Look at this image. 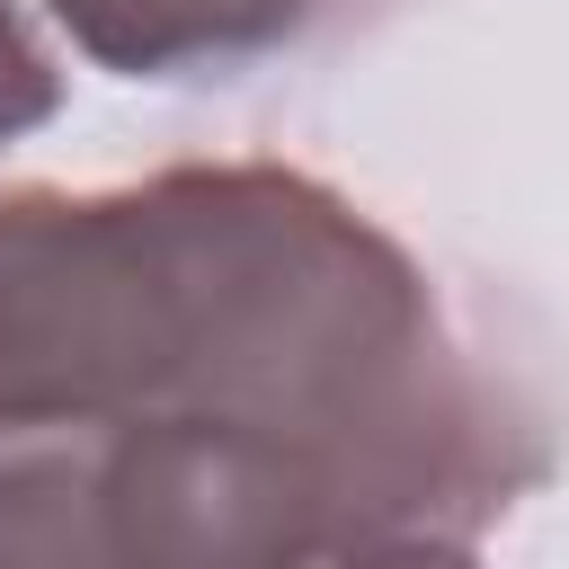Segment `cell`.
<instances>
[{
	"mask_svg": "<svg viewBox=\"0 0 569 569\" xmlns=\"http://www.w3.org/2000/svg\"><path fill=\"white\" fill-rule=\"evenodd\" d=\"M53 116V62L36 53V36L18 27V9H0V142L18 124Z\"/></svg>",
	"mask_w": 569,
	"mask_h": 569,
	"instance_id": "cell-3",
	"label": "cell"
},
{
	"mask_svg": "<svg viewBox=\"0 0 569 569\" xmlns=\"http://www.w3.org/2000/svg\"><path fill=\"white\" fill-rule=\"evenodd\" d=\"M311 569H462L445 542H373V551H338V560H311Z\"/></svg>",
	"mask_w": 569,
	"mask_h": 569,
	"instance_id": "cell-4",
	"label": "cell"
},
{
	"mask_svg": "<svg viewBox=\"0 0 569 569\" xmlns=\"http://www.w3.org/2000/svg\"><path fill=\"white\" fill-rule=\"evenodd\" d=\"M36 427L276 436L356 471L409 542L542 480L533 400L453 338L427 267L276 169L0 204V436Z\"/></svg>",
	"mask_w": 569,
	"mask_h": 569,
	"instance_id": "cell-1",
	"label": "cell"
},
{
	"mask_svg": "<svg viewBox=\"0 0 569 569\" xmlns=\"http://www.w3.org/2000/svg\"><path fill=\"white\" fill-rule=\"evenodd\" d=\"M356 9L365 0H53V18L133 80H196V71L222 80V71L311 44L320 27Z\"/></svg>",
	"mask_w": 569,
	"mask_h": 569,
	"instance_id": "cell-2",
	"label": "cell"
}]
</instances>
